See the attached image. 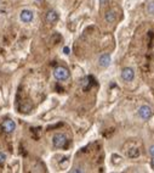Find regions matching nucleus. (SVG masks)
I'll use <instances>...</instances> for the list:
<instances>
[{
    "instance_id": "1",
    "label": "nucleus",
    "mask_w": 154,
    "mask_h": 173,
    "mask_svg": "<svg viewBox=\"0 0 154 173\" xmlns=\"http://www.w3.org/2000/svg\"><path fill=\"white\" fill-rule=\"evenodd\" d=\"M52 144H53V146L57 148V149H63L67 146V144H68V139L65 134L62 133H57L53 135L52 138Z\"/></svg>"
},
{
    "instance_id": "2",
    "label": "nucleus",
    "mask_w": 154,
    "mask_h": 173,
    "mask_svg": "<svg viewBox=\"0 0 154 173\" xmlns=\"http://www.w3.org/2000/svg\"><path fill=\"white\" fill-rule=\"evenodd\" d=\"M69 71L68 68L63 67V66H58L53 70V77L57 79V80H67L69 78Z\"/></svg>"
},
{
    "instance_id": "3",
    "label": "nucleus",
    "mask_w": 154,
    "mask_h": 173,
    "mask_svg": "<svg viewBox=\"0 0 154 173\" xmlns=\"http://www.w3.org/2000/svg\"><path fill=\"white\" fill-rule=\"evenodd\" d=\"M15 129H16V123L10 118L4 120L2 123H0V131H2L3 133H5V134L12 133Z\"/></svg>"
},
{
    "instance_id": "4",
    "label": "nucleus",
    "mask_w": 154,
    "mask_h": 173,
    "mask_svg": "<svg viewBox=\"0 0 154 173\" xmlns=\"http://www.w3.org/2000/svg\"><path fill=\"white\" fill-rule=\"evenodd\" d=\"M20 18H21V21H22V22H24V23H29V22H32V21H33V18H34V14H33V11H32V10L24 9V10H22V11H21V14H20Z\"/></svg>"
},
{
    "instance_id": "5",
    "label": "nucleus",
    "mask_w": 154,
    "mask_h": 173,
    "mask_svg": "<svg viewBox=\"0 0 154 173\" xmlns=\"http://www.w3.org/2000/svg\"><path fill=\"white\" fill-rule=\"evenodd\" d=\"M152 113H153L152 109H150L149 106H147V105L141 106V107H140V110H138V115H140V117H141V118H143V120H148V118H150V117H152Z\"/></svg>"
},
{
    "instance_id": "6",
    "label": "nucleus",
    "mask_w": 154,
    "mask_h": 173,
    "mask_svg": "<svg viewBox=\"0 0 154 173\" xmlns=\"http://www.w3.org/2000/svg\"><path fill=\"white\" fill-rule=\"evenodd\" d=\"M121 78L125 82H131L135 78V71L131 67H125L121 72Z\"/></svg>"
},
{
    "instance_id": "7",
    "label": "nucleus",
    "mask_w": 154,
    "mask_h": 173,
    "mask_svg": "<svg viewBox=\"0 0 154 173\" xmlns=\"http://www.w3.org/2000/svg\"><path fill=\"white\" fill-rule=\"evenodd\" d=\"M98 64L101 67H108L109 64H110V56L108 54H103L100 56V59H98Z\"/></svg>"
},
{
    "instance_id": "8",
    "label": "nucleus",
    "mask_w": 154,
    "mask_h": 173,
    "mask_svg": "<svg viewBox=\"0 0 154 173\" xmlns=\"http://www.w3.org/2000/svg\"><path fill=\"white\" fill-rule=\"evenodd\" d=\"M46 22H49V23H55L57 20H58V14H57V11H55V10H50L47 14H46Z\"/></svg>"
},
{
    "instance_id": "9",
    "label": "nucleus",
    "mask_w": 154,
    "mask_h": 173,
    "mask_svg": "<svg viewBox=\"0 0 154 173\" xmlns=\"http://www.w3.org/2000/svg\"><path fill=\"white\" fill-rule=\"evenodd\" d=\"M126 156L130 157V159H135V157H138L140 156V150L136 149V148H132V149H129L126 151Z\"/></svg>"
},
{
    "instance_id": "10",
    "label": "nucleus",
    "mask_w": 154,
    "mask_h": 173,
    "mask_svg": "<svg viewBox=\"0 0 154 173\" xmlns=\"http://www.w3.org/2000/svg\"><path fill=\"white\" fill-rule=\"evenodd\" d=\"M104 20H106L108 23L114 22V21H115V14H114V11H108V12L106 14V16H104Z\"/></svg>"
},
{
    "instance_id": "11",
    "label": "nucleus",
    "mask_w": 154,
    "mask_h": 173,
    "mask_svg": "<svg viewBox=\"0 0 154 173\" xmlns=\"http://www.w3.org/2000/svg\"><path fill=\"white\" fill-rule=\"evenodd\" d=\"M147 12L150 15H154V2L147 4Z\"/></svg>"
},
{
    "instance_id": "12",
    "label": "nucleus",
    "mask_w": 154,
    "mask_h": 173,
    "mask_svg": "<svg viewBox=\"0 0 154 173\" xmlns=\"http://www.w3.org/2000/svg\"><path fill=\"white\" fill-rule=\"evenodd\" d=\"M6 161V155L4 153H0V165H3Z\"/></svg>"
},
{
    "instance_id": "13",
    "label": "nucleus",
    "mask_w": 154,
    "mask_h": 173,
    "mask_svg": "<svg viewBox=\"0 0 154 173\" xmlns=\"http://www.w3.org/2000/svg\"><path fill=\"white\" fill-rule=\"evenodd\" d=\"M71 172H84L83 167H74L73 169H71Z\"/></svg>"
},
{
    "instance_id": "14",
    "label": "nucleus",
    "mask_w": 154,
    "mask_h": 173,
    "mask_svg": "<svg viewBox=\"0 0 154 173\" xmlns=\"http://www.w3.org/2000/svg\"><path fill=\"white\" fill-rule=\"evenodd\" d=\"M149 154H150L152 156H154V145H152V146L149 148Z\"/></svg>"
},
{
    "instance_id": "15",
    "label": "nucleus",
    "mask_w": 154,
    "mask_h": 173,
    "mask_svg": "<svg viewBox=\"0 0 154 173\" xmlns=\"http://www.w3.org/2000/svg\"><path fill=\"white\" fill-rule=\"evenodd\" d=\"M63 52H65L66 55H68V54H69V48H68V46H65V48H63Z\"/></svg>"
},
{
    "instance_id": "16",
    "label": "nucleus",
    "mask_w": 154,
    "mask_h": 173,
    "mask_svg": "<svg viewBox=\"0 0 154 173\" xmlns=\"http://www.w3.org/2000/svg\"><path fill=\"white\" fill-rule=\"evenodd\" d=\"M101 4L104 5V4H106V0H101Z\"/></svg>"
}]
</instances>
